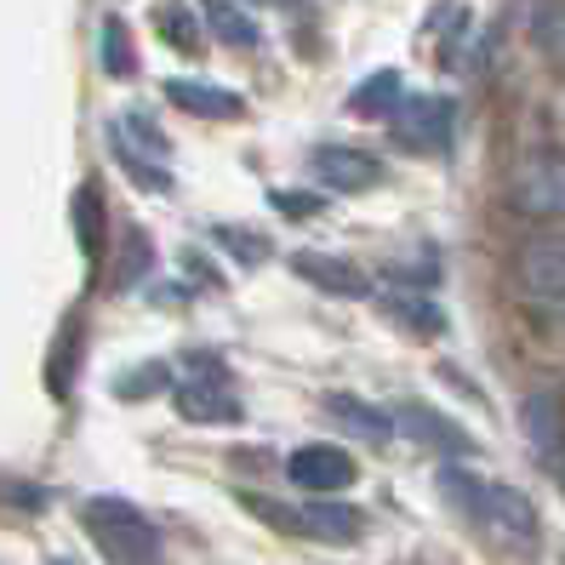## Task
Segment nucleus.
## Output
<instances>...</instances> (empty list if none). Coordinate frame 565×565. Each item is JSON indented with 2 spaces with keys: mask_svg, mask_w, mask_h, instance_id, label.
<instances>
[{
  "mask_svg": "<svg viewBox=\"0 0 565 565\" xmlns=\"http://www.w3.org/2000/svg\"><path fill=\"white\" fill-rule=\"evenodd\" d=\"M435 486H440V497H446L462 520L486 531L497 548L537 554L543 525H537V509H531L525 491H514V486H503V480H480V475H469V469H457V462L435 475Z\"/></svg>",
  "mask_w": 565,
  "mask_h": 565,
  "instance_id": "1",
  "label": "nucleus"
},
{
  "mask_svg": "<svg viewBox=\"0 0 565 565\" xmlns=\"http://www.w3.org/2000/svg\"><path fill=\"white\" fill-rule=\"evenodd\" d=\"M81 520L97 537V548L109 554V565H160V531L126 497H86Z\"/></svg>",
  "mask_w": 565,
  "mask_h": 565,
  "instance_id": "2",
  "label": "nucleus"
},
{
  "mask_svg": "<svg viewBox=\"0 0 565 565\" xmlns=\"http://www.w3.org/2000/svg\"><path fill=\"white\" fill-rule=\"evenodd\" d=\"M503 201H509V212H520L531 223H559L565 217V154L559 149L525 154L503 183Z\"/></svg>",
  "mask_w": 565,
  "mask_h": 565,
  "instance_id": "3",
  "label": "nucleus"
},
{
  "mask_svg": "<svg viewBox=\"0 0 565 565\" xmlns=\"http://www.w3.org/2000/svg\"><path fill=\"white\" fill-rule=\"evenodd\" d=\"M241 503L257 514V520H269L275 531H291V537H315V543H354L365 520L349 509V503H303V509H291V503H275V497H241Z\"/></svg>",
  "mask_w": 565,
  "mask_h": 565,
  "instance_id": "4",
  "label": "nucleus"
},
{
  "mask_svg": "<svg viewBox=\"0 0 565 565\" xmlns=\"http://www.w3.org/2000/svg\"><path fill=\"white\" fill-rule=\"evenodd\" d=\"M183 365H189V377H178L172 401H178V412H183L189 423H241V417H246L241 401H235V394H228V383H223V360H217V354L194 349Z\"/></svg>",
  "mask_w": 565,
  "mask_h": 565,
  "instance_id": "5",
  "label": "nucleus"
},
{
  "mask_svg": "<svg viewBox=\"0 0 565 565\" xmlns=\"http://www.w3.org/2000/svg\"><path fill=\"white\" fill-rule=\"evenodd\" d=\"M451 126H457V109H451V97H440V92H412L388 115L394 143L412 149V154H440L451 143Z\"/></svg>",
  "mask_w": 565,
  "mask_h": 565,
  "instance_id": "6",
  "label": "nucleus"
},
{
  "mask_svg": "<svg viewBox=\"0 0 565 565\" xmlns=\"http://www.w3.org/2000/svg\"><path fill=\"white\" fill-rule=\"evenodd\" d=\"M109 138H115V154H120V166L131 178H138L143 189H154V194H166L172 189V172H166V154H172V143L154 131V120L149 115H120V120H109Z\"/></svg>",
  "mask_w": 565,
  "mask_h": 565,
  "instance_id": "7",
  "label": "nucleus"
},
{
  "mask_svg": "<svg viewBox=\"0 0 565 565\" xmlns=\"http://www.w3.org/2000/svg\"><path fill=\"white\" fill-rule=\"evenodd\" d=\"M286 475H291V486H303L309 497H331V491H343V486H354V475H360V462L343 451V446H326V440H309V446H297L291 457H286Z\"/></svg>",
  "mask_w": 565,
  "mask_h": 565,
  "instance_id": "8",
  "label": "nucleus"
},
{
  "mask_svg": "<svg viewBox=\"0 0 565 565\" xmlns=\"http://www.w3.org/2000/svg\"><path fill=\"white\" fill-rule=\"evenodd\" d=\"M514 286L537 303L565 297V235H537L514 252Z\"/></svg>",
  "mask_w": 565,
  "mask_h": 565,
  "instance_id": "9",
  "label": "nucleus"
},
{
  "mask_svg": "<svg viewBox=\"0 0 565 565\" xmlns=\"http://www.w3.org/2000/svg\"><path fill=\"white\" fill-rule=\"evenodd\" d=\"M520 428H525V440H531V451H537L543 469L565 475V406H559V394H548V388L525 394L520 401Z\"/></svg>",
  "mask_w": 565,
  "mask_h": 565,
  "instance_id": "10",
  "label": "nucleus"
},
{
  "mask_svg": "<svg viewBox=\"0 0 565 565\" xmlns=\"http://www.w3.org/2000/svg\"><path fill=\"white\" fill-rule=\"evenodd\" d=\"M394 428H401V435H412L417 446L440 451V457H475V440L462 435V428H457L446 412L423 406V401H406L401 412H394Z\"/></svg>",
  "mask_w": 565,
  "mask_h": 565,
  "instance_id": "11",
  "label": "nucleus"
},
{
  "mask_svg": "<svg viewBox=\"0 0 565 565\" xmlns=\"http://www.w3.org/2000/svg\"><path fill=\"white\" fill-rule=\"evenodd\" d=\"M315 178L326 189H377L383 160L365 154V149H349V143H320L315 149Z\"/></svg>",
  "mask_w": 565,
  "mask_h": 565,
  "instance_id": "12",
  "label": "nucleus"
},
{
  "mask_svg": "<svg viewBox=\"0 0 565 565\" xmlns=\"http://www.w3.org/2000/svg\"><path fill=\"white\" fill-rule=\"evenodd\" d=\"M166 97H172V109L194 115V120H241L246 115V97L228 92V86H212V81H166Z\"/></svg>",
  "mask_w": 565,
  "mask_h": 565,
  "instance_id": "13",
  "label": "nucleus"
},
{
  "mask_svg": "<svg viewBox=\"0 0 565 565\" xmlns=\"http://www.w3.org/2000/svg\"><path fill=\"white\" fill-rule=\"evenodd\" d=\"M291 269L303 275L309 286L331 291V297H365V291H372V280H365L349 257H331V252H297Z\"/></svg>",
  "mask_w": 565,
  "mask_h": 565,
  "instance_id": "14",
  "label": "nucleus"
},
{
  "mask_svg": "<svg viewBox=\"0 0 565 565\" xmlns=\"http://www.w3.org/2000/svg\"><path fill=\"white\" fill-rule=\"evenodd\" d=\"M326 412L338 417L349 435H360L365 446H383L394 435V412H377L372 401H360V394H326Z\"/></svg>",
  "mask_w": 565,
  "mask_h": 565,
  "instance_id": "15",
  "label": "nucleus"
},
{
  "mask_svg": "<svg viewBox=\"0 0 565 565\" xmlns=\"http://www.w3.org/2000/svg\"><path fill=\"white\" fill-rule=\"evenodd\" d=\"M75 235H81L86 263L97 269V263H104V241H109V217H104V194H97L92 178L75 189Z\"/></svg>",
  "mask_w": 565,
  "mask_h": 565,
  "instance_id": "16",
  "label": "nucleus"
},
{
  "mask_svg": "<svg viewBox=\"0 0 565 565\" xmlns=\"http://www.w3.org/2000/svg\"><path fill=\"white\" fill-rule=\"evenodd\" d=\"M401 75L394 70H377V75H365L354 92H349V115H360V120H372V115H394V104H401Z\"/></svg>",
  "mask_w": 565,
  "mask_h": 565,
  "instance_id": "17",
  "label": "nucleus"
},
{
  "mask_svg": "<svg viewBox=\"0 0 565 565\" xmlns=\"http://www.w3.org/2000/svg\"><path fill=\"white\" fill-rule=\"evenodd\" d=\"M201 12H206V29L223 41V46H257V23L235 7V0H201Z\"/></svg>",
  "mask_w": 565,
  "mask_h": 565,
  "instance_id": "18",
  "label": "nucleus"
},
{
  "mask_svg": "<svg viewBox=\"0 0 565 565\" xmlns=\"http://www.w3.org/2000/svg\"><path fill=\"white\" fill-rule=\"evenodd\" d=\"M383 309L401 320L406 331H417V338H435V331L446 326V315L428 303V297H412V291H394V297H383Z\"/></svg>",
  "mask_w": 565,
  "mask_h": 565,
  "instance_id": "19",
  "label": "nucleus"
},
{
  "mask_svg": "<svg viewBox=\"0 0 565 565\" xmlns=\"http://www.w3.org/2000/svg\"><path fill=\"white\" fill-rule=\"evenodd\" d=\"M75 349H81V320L70 315L63 320V331H57V349H52V360H46V388L57 394H70V360H75Z\"/></svg>",
  "mask_w": 565,
  "mask_h": 565,
  "instance_id": "20",
  "label": "nucleus"
},
{
  "mask_svg": "<svg viewBox=\"0 0 565 565\" xmlns=\"http://www.w3.org/2000/svg\"><path fill=\"white\" fill-rule=\"evenodd\" d=\"M104 70L109 75H131V70H138V57H131V35H126L120 18L104 23Z\"/></svg>",
  "mask_w": 565,
  "mask_h": 565,
  "instance_id": "21",
  "label": "nucleus"
},
{
  "mask_svg": "<svg viewBox=\"0 0 565 565\" xmlns=\"http://www.w3.org/2000/svg\"><path fill=\"white\" fill-rule=\"evenodd\" d=\"M154 23H160V35H166V41H178L183 52L201 46V29H194L189 7H160V12H154Z\"/></svg>",
  "mask_w": 565,
  "mask_h": 565,
  "instance_id": "22",
  "label": "nucleus"
},
{
  "mask_svg": "<svg viewBox=\"0 0 565 565\" xmlns=\"http://www.w3.org/2000/svg\"><path fill=\"white\" fill-rule=\"evenodd\" d=\"M212 241L228 246L241 263H269V241H252V228H212Z\"/></svg>",
  "mask_w": 565,
  "mask_h": 565,
  "instance_id": "23",
  "label": "nucleus"
},
{
  "mask_svg": "<svg viewBox=\"0 0 565 565\" xmlns=\"http://www.w3.org/2000/svg\"><path fill=\"white\" fill-rule=\"evenodd\" d=\"M160 383H172V372H166V365H143L138 377H120L115 394H120V401H143V394H154Z\"/></svg>",
  "mask_w": 565,
  "mask_h": 565,
  "instance_id": "24",
  "label": "nucleus"
},
{
  "mask_svg": "<svg viewBox=\"0 0 565 565\" xmlns=\"http://www.w3.org/2000/svg\"><path fill=\"white\" fill-rule=\"evenodd\" d=\"M149 257H154L149 241L138 235V228H131V257H120V286H138V280L149 275Z\"/></svg>",
  "mask_w": 565,
  "mask_h": 565,
  "instance_id": "25",
  "label": "nucleus"
},
{
  "mask_svg": "<svg viewBox=\"0 0 565 565\" xmlns=\"http://www.w3.org/2000/svg\"><path fill=\"white\" fill-rule=\"evenodd\" d=\"M275 206H280L286 217H315L326 201H320V194H286V189H275Z\"/></svg>",
  "mask_w": 565,
  "mask_h": 565,
  "instance_id": "26",
  "label": "nucleus"
},
{
  "mask_svg": "<svg viewBox=\"0 0 565 565\" xmlns=\"http://www.w3.org/2000/svg\"><path fill=\"white\" fill-rule=\"evenodd\" d=\"M548 315H554V320L565 326V297H554V303H548Z\"/></svg>",
  "mask_w": 565,
  "mask_h": 565,
  "instance_id": "27",
  "label": "nucleus"
}]
</instances>
